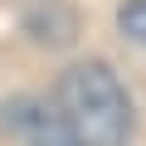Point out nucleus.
Wrapping results in <instances>:
<instances>
[{"instance_id":"nucleus-3","label":"nucleus","mask_w":146,"mask_h":146,"mask_svg":"<svg viewBox=\"0 0 146 146\" xmlns=\"http://www.w3.org/2000/svg\"><path fill=\"white\" fill-rule=\"evenodd\" d=\"M117 25H122V34H127L131 44L146 49V0H127V5L117 10Z\"/></svg>"},{"instance_id":"nucleus-1","label":"nucleus","mask_w":146,"mask_h":146,"mask_svg":"<svg viewBox=\"0 0 146 146\" xmlns=\"http://www.w3.org/2000/svg\"><path fill=\"white\" fill-rule=\"evenodd\" d=\"M54 107L63 112L78 146H131V127H136L131 98L112 73V63L102 58L63 68L54 83Z\"/></svg>"},{"instance_id":"nucleus-2","label":"nucleus","mask_w":146,"mask_h":146,"mask_svg":"<svg viewBox=\"0 0 146 146\" xmlns=\"http://www.w3.org/2000/svg\"><path fill=\"white\" fill-rule=\"evenodd\" d=\"M0 127L25 146H78L68 122H63V112L54 107V98H34V93L10 98L0 107Z\"/></svg>"}]
</instances>
